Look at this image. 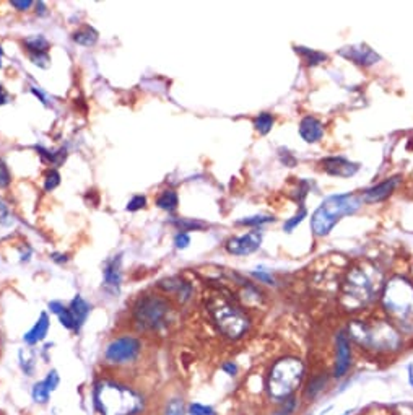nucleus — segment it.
<instances>
[{"instance_id":"13","label":"nucleus","mask_w":413,"mask_h":415,"mask_svg":"<svg viewBox=\"0 0 413 415\" xmlns=\"http://www.w3.org/2000/svg\"><path fill=\"white\" fill-rule=\"evenodd\" d=\"M322 166L329 174H332V176H339V178H349L358 171V165L349 161L344 157L325 158V160L322 161Z\"/></svg>"},{"instance_id":"39","label":"nucleus","mask_w":413,"mask_h":415,"mask_svg":"<svg viewBox=\"0 0 413 415\" xmlns=\"http://www.w3.org/2000/svg\"><path fill=\"white\" fill-rule=\"evenodd\" d=\"M223 371H225V373H228L230 376H235L238 373V367L233 362H226L225 365H223Z\"/></svg>"},{"instance_id":"5","label":"nucleus","mask_w":413,"mask_h":415,"mask_svg":"<svg viewBox=\"0 0 413 415\" xmlns=\"http://www.w3.org/2000/svg\"><path fill=\"white\" fill-rule=\"evenodd\" d=\"M360 209V199L353 194H340V195H330L325 199L322 204L318 207L314 212L311 227L314 234L318 237H325L335 223L340 220L342 217L351 215Z\"/></svg>"},{"instance_id":"19","label":"nucleus","mask_w":413,"mask_h":415,"mask_svg":"<svg viewBox=\"0 0 413 415\" xmlns=\"http://www.w3.org/2000/svg\"><path fill=\"white\" fill-rule=\"evenodd\" d=\"M69 309H70V313H72L74 319H75V326H77V327H75V331L78 332L81 329V326L85 324L86 318H88L91 307L85 302L83 298L80 297V295H77V297H75L72 302H70Z\"/></svg>"},{"instance_id":"9","label":"nucleus","mask_w":413,"mask_h":415,"mask_svg":"<svg viewBox=\"0 0 413 415\" xmlns=\"http://www.w3.org/2000/svg\"><path fill=\"white\" fill-rule=\"evenodd\" d=\"M140 348H142V343H140L139 339L130 337V336L119 337L107 346L105 357L107 362L116 363V365H124V363L134 362V360L139 357Z\"/></svg>"},{"instance_id":"20","label":"nucleus","mask_w":413,"mask_h":415,"mask_svg":"<svg viewBox=\"0 0 413 415\" xmlns=\"http://www.w3.org/2000/svg\"><path fill=\"white\" fill-rule=\"evenodd\" d=\"M49 309L52 311L54 314H57L59 321H61V324L65 327V329H70V331H75V319L72 313H70L69 308H65L62 303L59 302H51L49 303Z\"/></svg>"},{"instance_id":"35","label":"nucleus","mask_w":413,"mask_h":415,"mask_svg":"<svg viewBox=\"0 0 413 415\" xmlns=\"http://www.w3.org/2000/svg\"><path fill=\"white\" fill-rule=\"evenodd\" d=\"M304 217H306V210H304V209H303V210L300 212V214H298V215H295V217H293V218H291V220H288V222L285 223V225H284V228H285V232H291V230H293V228H295L296 225H300V223H301V220H303V218H304Z\"/></svg>"},{"instance_id":"40","label":"nucleus","mask_w":413,"mask_h":415,"mask_svg":"<svg viewBox=\"0 0 413 415\" xmlns=\"http://www.w3.org/2000/svg\"><path fill=\"white\" fill-rule=\"evenodd\" d=\"M31 4L33 2H30V0H25V2H18V0H13L12 2V5L15 8H18V10H26V8H30L31 7Z\"/></svg>"},{"instance_id":"12","label":"nucleus","mask_w":413,"mask_h":415,"mask_svg":"<svg viewBox=\"0 0 413 415\" xmlns=\"http://www.w3.org/2000/svg\"><path fill=\"white\" fill-rule=\"evenodd\" d=\"M59 383H61V378H59V373L56 370H51L46 375L45 380H41L40 383H36L31 390V397L36 404H47L51 399V394L57 390Z\"/></svg>"},{"instance_id":"22","label":"nucleus","mask_w":413,"mask_h":415,"mask_svg":"<svg viewBox=\"0 0 413 415\" xmlns=\"http://www.w3.org/2000/svg\"><path fill=\"white\" fill-rule=\"evenodd\" d=\"M74 41L81 46H93L98 41V33L90 26H85V28L74 33Z\"/></svg>"},{"instance_id":"36","label":"nucleus","mask_w":413,"mask_h":415,"mask_svg":"<svg viewBox=\"0 0 413 415\" xmlns=\"http://www.w3.org/2000/svg\"><path fill=\"white\" fill-rule=\"evenodd\" d=\"M189 243H191V238H189V234H187V233L179 232V233L176 234L175 244H176V248H178V249L187 248V246H189Z\"/></svg>"},{"instance_id":"37","label":"nucleus","mask_w":413,"mask_h":415,"mask_svg":"<svg viewBox=\"0 0 413 415\" xmlns=\"http://www.w3.org/2000/svg\"><path fill=\"white\" fill-rule=\"evenodd\" d=\"M10 184V173L4 163H0V188H7Z\"/></svg>"},{"instance_id":"17","label":"nucleus","mask_w":413,"mask_h":415,"mask_svg":"<svg viewBox=\"0 0 413 415\" xmlns=\"http://www.w3.org/2000/svg\"><path fill=\"white\" fill-rule=\"evenodd\" d=\"M47 331H49V316L46 313H41L40 319L36 321L35 326H33L31 329L23 336V341L28 343V346H36V343L45 341L47 336Z\"/></svg>"},{"instance_id":"24","label":"nucleus","mask_w":413,"mask_h":415,"mask_svg":"<svg viewBox=\"0 0 413 415\" xmlns=\"http://www.w3.org/2000/svg\"><path fill=\"white\" fill-rule=\"evenodd\" d=\"M156 205L160 207L163 210H168V212H173L178 207V194L175 191L168 189V191H163L160 194L158 200H156Z\"/></svg>"},{"instance_id":"41","label":"nucleus","mask_w":413,"mask_h":415,"mask_svg":"<svg viewBox=\"0 0 413 415\" xmlns=\"http://www.w3.org/2000/svg\"><path fill=\"white\" fill-rule=\"evenodd\" d=\"M254 275L259 278V280H262L265 283H272V277L267 274V272L264 271H259V272H254Z\"/></svg>"},{"instance_id":"14","label":"nucleus","mask_w":413,"mask_h":415,"mask_svg":"<svg viewBox=\"0 0 413 415\" xmlns=\"http://www.w3.org/2000/svg\"><path fill=\"white\" fill-rule=\"evenodd\" d=\"M121 280H122V274H121V258L116 256L111 261L106 262L105 267V288L110 290L111 293H119L121 290Z\"/></svg>"},{"instance_id":"31","label":"nucleus","mask_w":413,"mask_h":415,"mask_svg":"<svg viewBox=\"0 0 413 415\" xmlns=\"http://www.w3.org/2000/svg\"><path fill=\"white\" fill-rule=\"evenodd\" d=\"M59 184H61V174H59L56 169H52L51 173H47L45 188H46V191H52V189H56Z\"/></svg>"},{"instance_id":"7","label":"nucleus","mask_w":413,"mask_h":415,"mask_svg":"<svg viewBox=\"0 0 413 415\" xmlns=\"http://www.w3.org/2000/svg\"><path fill=\"white\" fill-rule=\"evenodd\" d=\"M378 293V280L368 271L353 269L344 283L342 303L345 308L356 309L371 303Z\"/></svg>"},{"instance_id":"4","label":"nucleus","mask_w":413,"mask_h":415,"mask_svg":"<svg viewBox=\"0 0 413 415\" xmlns=\"http://www.w3.org/2000/svg\"><path fill=\"white\" fill-rule=\"evenodd\" d=\"M304 378V365L295 357L281 358L274 363L269 378L267 391L274 401H286L295 394Z\"/></svg>"},{"instance_id":"44","label":"nucleus","mask_w":413,"mask_h":415,"mask_svg":"<svg viewBox=\"0 0 413 415\" xmlns=\"http://www.w3.org/2000/svg\"><path fill=\"white\" fill-rule=\"evenodd\" d=\"M410 383H412V386H413V378L410 376Z\"/></svg>"},{"instance_id":"38","label":"nucleus","mask_w":413,"mask_h":415,"mask_svg":"<svg viewBox=\"0 0 413 415\" xmlns=\"http://www.w3.org/2000/svg\"><path fill=\"white\" fill-rule=\"evenodd\" d=\"M0 223H2V225H10V223H12V217H10L8 209L4 205L2 200H0Z\"/></svg>"},{"instance_id":"43","label":"nucleus","mask_w":413,"mask_h":415,"mask_svg":"<svg viewBox=\"0 0 413 415\" xmlns=\"http://www.w3.org/2000/svg\"><path fill=\"white\" fill-rule=\"evenodd\" d=\"M0 61H2V47H0Z\"/></svg>"},{"instance_id":"29","label":"nucleus","mask_w":413,"mask_h":415,"mask_svg":"<svg viewBox=\"0 0 413 415\" xmlns=\"http://www.w3.org/2000/svg\"><path fill=\"white\" fill-rule=\"evenodd\" d=\"M163 415H186V412H184V402L181 399H171L166 404Z\"/></svg>"},{"instance_id":"27","label":"nucleus","mask_w":413,"mask_h":415,"mask_svg":"<svg viewBox=\"0 0 413 415\" xmlns=\"http://www.w3.org/2000/svg\"><path fill=\"white\" fill-rule=\"evenodd\" d=\"M187 414L189 415H219L214 407L205 406V404H200V402L189 404Z\"/></svg>"},{"instance_id":"21","label":"nucleus","mask_w":413,"mask_h":415,"mask_svg":"<svg viewBox=\"0 0 413 415\" xmlns=\"http://www.w3.org/2000/svg\"><path fill=\"white\" fill-rule=\"evenodd\" d=\"M18 360H20L21 371H23L26 376H33V373H35V368H36L35 353L28 351V348H21L20 353H18Z\"/></svg>"},{"instance_id":"32","label":"nucleus","mask_w":413,"mask_h":415,"mask_svg":"<svg viewBox=\"0 0 413 415\" xmlns=\"http://www.w3.org/2000/svg\"><path fill=\"white\" fill-rule=\"evenodd\" d=\"M295 409H296V399H295V397H290V399L284 401V404H281V407L274 415H293V412H295Z\"/></svg>"},{"instance_id":"34","label":"nucleus","mask_w":413,"mask_h":415,"mask_svg":"<svg viewBox=\"0 0 413 415\" xmlns=\"http://www.w3.org/2000/svg\"><path fill=\"white\" fill-rule=\"evenodd\" d=\"M30 57H31L33 64L40 65V67H45V69L47 67L49 62H51V59H49L47 52H42V54H30Z\"/></svg>"},{"instance_id":"1","label":"nucleus","mask_w":413,"mask_h":415,"mask_svg":"<svg viewBox=\"0 0 413 415\" xmlns=\"http://www.w3.org/2000/svg\"><path fill=\"white\" fill-rule=\"evenodd\" d=\"M93 404L100 415H139L145 409L142 392L111 380L95 385Z\"/></svg>"},{"instance_id":"10","label":"nucleus","mask_w":413,"mask_h":415,"mask_svg":"<svg viewBox=\"0 0 413 415\" xmlns=\"http://www.w3.org/2000/svg\"><path fill=\"white\" fill-rule=\"evenodd\" d=\"M337 347V357H335V368L334 376L335 378H342L347 375V371L350 368L351 362V351H350V339L347 336V332L340 331L335 341Z\"/></svg>"},{"instance_id":"16","label":"nucleus","mask_w":413,"mask_h":415,"mask_svg":"<svg viewBox=\"0 0 413 415\" xmlns=\"http://www.w3.org/2000/svg\"><path fill=\"white\" fill-rule=\"evenodd\" d=\"M345 57L351 59L353 62L360 64V65H373L376 61H379V56L371 49L366 46H358V47H347L342 51Z\"/></svg>"},{"instance_id":"33","label":"nucleus","mask_w":413,"mask_h":415,"mask_svg":"<svg viewBox=\"0 0 413 415\" xmlns=\"http://www.w3.org/2000/svg\"><path fill=\"white\" fill-rule=\"evenodd\" d=\"M145 204H146V199L144 198V195H135V198L127 204V210L137 212L140 209H144Z\"/></svg>"},{"instance_id":"23","label":"nucleus","mask_w":413,"mask_h":415,"mask_svg":"<svg viewBox=\"0 0 413 415\" xmlns=\"http://www.w3.org/2000/svg\"><path fill=\"white\" fill-rule=\"evenodd\" d=\"M25 46L30 49V54H42V52H47L49 42L45 36L35 35V36L26 38Z\"/></svg>"},{"instance_id":"18","label":"nucleus","mask_w":413,"mask_h":415,"mask_svg":"<svg viewBox=\"0 0 413 415\" xmlns=\"http://www.w3.org/2000/svg\"><path fill=\"white\" fill-rule=\"evenodd\" d=\"M399 183V178H390V179H385L381 184L374 186V188L368 189L365 193V199L368 202H378V200H383L385 198H389V194L392 193L395 186Z\"/></svg>"},{"instance_id":"15","label":"nucleus","mask_w":413,"mask_h":415,"mask_svg":"<svg viewBox=\"0 0 413 415\" xmlns=\"http://www.w3.org/2000/svg\"><path fill=\"white\" fill-rule=\"evenodd\" d=\"M300 135L308 142V144H314V142L322 139L324 125L319 119L313 116H306L300 123Z\"/></svg>"},{"instance_id":"25","label":"nucleus","mask_w":413,"mask_h":415,"mask_svg":"<svg viewBox=\"0 0 413 415\" xmlns=\"http://www.w3.org/2000/svg\"><path fill=\"white\" fill-rule=\"evenodd\" d=\"M254 127L259 130L260 134H269L272 127H274V118L269 113L259 114L257 118L254 119Z\"/></svg>"},{"instance_id":"30","label":"nucleus","mask_w":413,"mask_h":415,"mask_svg":"<svg viewBox=\"0 0 413 415\" xmlns=\"http://www.w3.org/2000/svg\"><path fill=\"white\" fill-rule=\"evenodd\" d=\"M274 220L272 217L267 215H255V217H248V218H243V220H239V225H262V223H269Z\"/></svg>"},{"instance_id":"3","label":"nucleus","mask_w":413,"mask_h":415,"mask_svg":"<svg viewBox=\"0 0 413 415\" xmlns=\"http://www.w3.org/2000/svg\"><path fill=\"white\" fill-rule=\"evenodd\" d=\"M349 334L350 339L366 351L389 353L397 352L402 347L400 332L388 321H374V323L351 321L349 326Z\"/></svg>"},{"instance_id":"8","label":"nucleus","mask_w":413,"mask_h":415,"mask_svg":"<svg viewBox=\"0 0 413 415\" xmlns=\"http://www.w3.org/2000/svg\"><path fill=\"white\" fill-rule=\"evenodd\" d=\"M168 316H170V305L166 300L153 297V295L140 298L134 309L135 323L142 329L149 331H158L163 326H166Z\"/></svg>"},{"instance_id":"28","label":"nucleus","mask_w":413,"mask_h":415,"mask_svg":"<svg viewBox=\"0 0 413 415\" xmlns=\"http://www.w3.org/2000/svg\"><path fill=\"white\" fill-rule=\"evenodd\" d=\"M176 225L181 228V232H192V230H202L206 225L202 222H197V220H187V218H181V220H176L175 222Z\"/></svg>"},{"instance_id":"6","label":"nucleus","mask_w":413,"mask_h":415,"mask_svg":"<svg viewBox=\"0 0 413 415\" xmlns=\"http://www.w3.org/2000/svg\"><path fill=\"white\" fill-rule=\"evenodd\" d=\"M209 311L216 327L226 337L239 339L249 329V318L246 313L226 297H221V295L210 297Z\"/></svg>"},{"instance_id":"11","label":"nucleus","mask_w":413,"mask_h":415,"mask_svg":"<svg viewBox=\"0 0 413 415\" xmlns=\"http://www.w3.org/2000/svg\"><path fill=\"white\" fill-rule=\"evenodd\" d=\"M260 243H262V234H260V232L254 230L249 232L248 234H243V237L231 238L230 241L226 243V249L230 251L231 254L246 256L254 253L255 249H259Z\"/></svg>"},{"instance_id":"42","label":"nucleus","mask_w":413,"mask_h":415,"mask_svg":"<svg viewBox=\"0 0 413 415\" xmlns=\"http://www.w3.org/2000/svg\"><path fill=\"white\" fill-rule=\"evenodd\" d=\"M7 103V93H5V90L0 86V106L5 105Z\"/></svg>"},{"instance_id":"2","label":"nucleus","mask_w":413,"mask_h":415,"mask_svg":"<svg viewBox=\"0 0 413 415\" xmlns=\"http://www.w3.org/2000/svg\"><path fill=\"white\" fill-rule=\"evenodd\" d=\"M383 307L395 329L413 334V285L402 277H394L385 283Z\"/></svg>"},{"instance_id":"26","label":"nucleus","mask_w":413,"mask_h":415,"mask_svg":"<svg viewBox=\"0 0 413 415\" xmlns=\"http://www.w3.org/2000/svg\"><path fill=\"white\" fill-rule=\"evenodd\" d=\"M296 52H300L301 56L306 59V62L309 65H316L319 62L325 61V54L322 52H316V51H311V49H306V47H296Z\"/></svg>"}]
</instances>
